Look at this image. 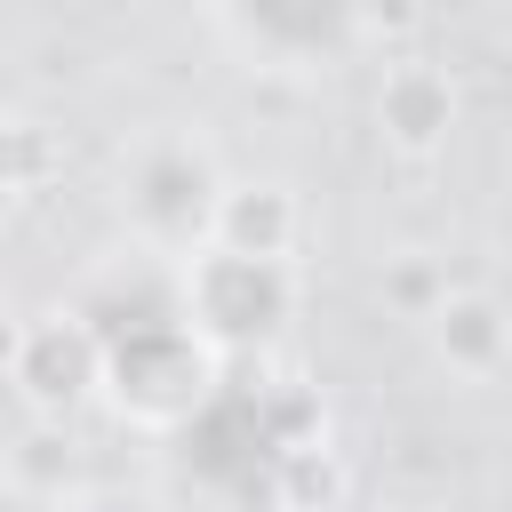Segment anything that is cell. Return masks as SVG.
<instances>
[{"label":"cell","instance_id":"15","mask_svg":"<svg viewBox=\"0 0 512 512\" xmlns=\"http://www.w3.org/2000/svg\"><path fill=\"white\" fill-rule=\"evenodd\" d=\"M0 512H64V504H48V496H32V488H0Z\"/></svg>","mask_w":512,"mask_h":512},{"label":"cell","instance_id":"7","mask_svg":"<svg viewBox=\"0 0 512 512\" xmlns=\"http://www.w3.org/2000/svg\"><path fill=\"white\" fill-rule=\"evenodd\" d=\"M96 376H104L96 336H88L72 312H48V320L24 328V352H16V376H8V384H16L40 416H72V408L96 392Z\"/></svg>","mask_w":512,"mask_h":512},{"label":"cell","instance_id":"12","mask_svg":"<svg viewBox=\"0 0 512 512\" xmlns=\"http://www.w3.org/2000/svg\"><path fill=\"white\" fill-rule=\"evenodd\" d=\"M344 496V456L320 440V448H296L280 464V512H328Z\"/></svg>","mask_w":512,"mask_h":512},{"label":"cell","instance_id":"4","mask_svg":"<svg viewBox=\"0 0 512 512\" xmlns=\"http://www.w3.org/2000/svg\"><path fill=\"white\" fill-rule=\"evenodd\" d=\"M224 360L192 336V328H160V336H136L120 352H104V376L96 392L128 416V424H152V432H176L208 392H216Z\"/></svg>","mask_w":512,"mask_h":512},{"label":"cell","instance_id":"8","mask_svg":"<svg viewBox=\"0 0 512 512\" xmlns=\"http://www.w3.org/2000/svg\"><path fill=\"white\" fill-rule=\"evenodd\" d=\"M456 128V80L424 56H400L384 80H376V136L408 160H432Z\"/></svg>","mask_w":512,"mask_h":512},{"label":"cell","instance_id":"6","mask_svg":"<svg viewBox=\"0 0 512 512\" xmlns=\"http://www.w3.org/2000/svg\"><path fill=\"white\" fill-rule=\"evenodd\" d=\"M64 312L96 336V352H120V344H136V336L184 328V280H176L168 256H152V248H120V256H104V264L72 288Z\"/></svg>","mask_w":512,"mask_h":512},{"label":"cell","instance_id":"9","mask_svg":"<svg viewBox=\"0 0 512 512\" xmlns=\"http://www.w3.org/2000/svg\"><path fill=\"white\" fill-rule=\"evenodd\" d=\"M296 232H304V208H296V192H288V184H272V176H256V184H224V200H216V224H208V248L264 256V264H288Z\"/></svg>","mask_w":512,"mask_h":512},{"label":"cell","instance_id":"2","mask_svg":"<svg viewBox=\"0 0 512 512\" xmlns=\"http://www.w3.org/2000/svg\"><path fill=\"white\" fill-rule=\"evenodd\" d=\"M216 200H224V168H216L208 136L152 128V136L128 144V160H120V216H128L136 248L184 264L192 248H208Z\"/></svg>","mask_w":512,"mask_h":512},{"label":"cell","instance_id":"3","mask_svg":"<svg viewBox=\"0 0 512 512\" xmlns=\"http://www.w3.org/2000/svg\"><path fill=\"white\" fill-rule=\"evenodd\" d=\"M176 280H184V328L216 360H248V352H264L296 320V264L232 256V248H192L176 264Z\"/></svg>","mask_w":512,"mask_h":512},{"label":"cell","instance_id":"14","mask_svg":"<svg viewBox=\"0 0 512 512\" xmlns=\"http://www.w3.org/2000/svg\"><path fill=\"white\" fill-rule=\"evenodd\" d=\"M24 328H32V320H24L16 304H0V384L16 376V352H24Z\"/></svg>","mask_w":512,"mask_h":512},{"label":"cell","instance_id":"5","mask_svg":"<svg viewBox=\"0 0 512 512\" xmlns=\"http://www.w3.org/2000/svg\"><path fill=\"white\" fill-rule=\"evenodd\" d=\"M208 32L248 48L272 72H328V64H352L376 40V16L368 8H288V0H272V8H216Z\"/></svg>","mask_w":512,"mask_h":512},{"label":"cell","instance_id":"1","mask_svg":"<svg viewBox=\"0 0 512 512\" xmlns=\"http://www.w3.org/2000/svg\"><path fill=\"white\" fill-rule=\"evenodd\" d=\"M280 432L264 416V392L248 376H216V392L176 424V472L200 488L216 512H280Z\"/></svg>","mask_w":512,"mask_h":512},{"label":"cell","instance_id":"11","mask_svg":"<svg viewBox=\"0 0 512 512\" xmlns=\"http://www.w3.org/2000/svg\"><path fill=\"white\" fill-rule=\"evenodd\" d=\"M56 168H64L56 128H40L32 112H8L0 120V192H40V184H56Z\"/></svg>","mask_w":512,"mask_h":512},{"label":"cell","instance_id":"10","mask_svg":"<svg viewBox=\"0 0 512 512\" xmlns=\"http://www.w3.org/2000/svg\"><path fill=\"white\" fill-rule=\"evenodd\" d=\"M424 328H432V352H440L456 376H472V384L504 376V304H496L488 288H448V296L424 312Z\"/></svg>","mask_w":512,"mask_h":512},{"label":"cell","instance_id":"13","mask_svg":"<svg viewBox=\"0 0 512 512\" xmlns=\"http://www.w3.org/2000/svg\"><path fill=\"white\" fill-rule=\"evenodd\" d=\"M440 296H448V272H440V264H424V256H400V264H384V304H392V312L424 320Z\"/></svg>","mask_w":512,"mask_h":512}]
</instances>
